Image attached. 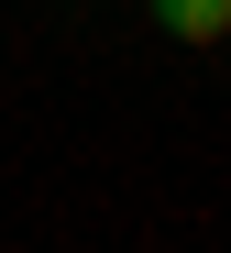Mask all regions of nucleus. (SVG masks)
<instances>
[{
	"instance_id": "obj_1",
	"label": "nucleus",
	"mask_w": 231,
	"mask_h": 253,
	"mask_svg": "<svg viewBox=\"0 0 231 253\" xmlns=\"http://www.w3.org/2000/svg\"><path fill=\"white\" fill-rule=\"evenodd\" d=\"M165 11H176V33H187V44H209V33L231 22V0H165Z\"/></svg>"
}]
</instances>
